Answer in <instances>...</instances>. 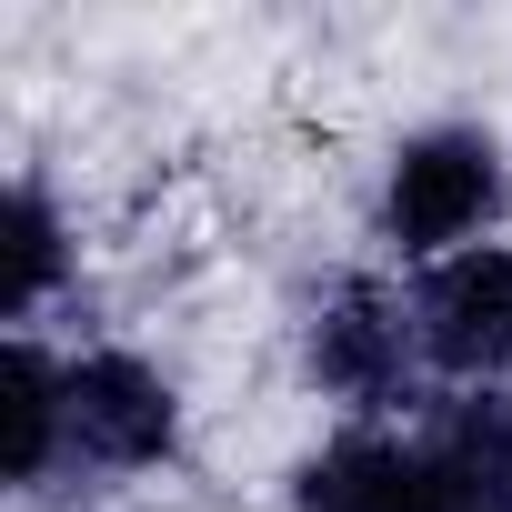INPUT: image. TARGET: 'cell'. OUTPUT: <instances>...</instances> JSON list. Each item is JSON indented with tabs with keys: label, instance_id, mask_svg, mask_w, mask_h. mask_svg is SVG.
Instances as JSON below:
<instances>
[{
	"label": "cell",
	"instance_id": "4",
	"mask_svg": "<svg viewBox=\"0 0 512 512\" xmlns=\"http://www.w3.org/2000/svg\"><path fill=\"white\" fill-rule=\"evenodd\" d=\"M171 432H181V402L151 362H131V352L71 362V452H91L111 472H141V462L171 452Z\"/></svg>",
	"mask_w": 512,
	"mask_h": 512
},
{
	"label": "cell",
	"instance_id": "8",
	"mask_svg": "<svg viewBox=\"0 0 512 512\" xmlns=\"http://www.w3.org/2000/svg\"><path fill=\"white\" fill-rule=\"evenodd\" d=\"M382 512H502V502H482L432 442L422 452H402V472H392V492H382Z\"/></svg>",
	"mask_w": 512,
	"mask_h": 512
},
{
	"label": "cell",
	"instance_id": "5",
	"mask_svg": "<svg viewBox=\"0 0 512 512\" xmlns=\"http://www.w3.org/2000/svg\"><path fill=\"white\" fill-rule=\"evenodd\" d=\"M0 392H11V402H0V412H11V452H0V462H11V482H41L51 452L71 442V372H51L31 342H11Z\"/></svg>",
	"mask_w": 512,
	"mask_h": 512
},
{
	"label": "cell",
	"instance_id": "3",
	"mask_svg": "<svg viewBox=\"0 0 512 512\" xmlns=\"http://www.w3.org/2000/svg\"><path fill=\"white\" fill-rule=\"evenodd\" d=\"M412 362H422V332H412V312H402L382 282H342V292L312 312V382L342 392L352 412L412 402Z\"/></svg>",
	"mask_w": 512,
	"mask_h": 512
},
{
	"label": "cell",
	"instance_id": "6",
	"mask_svg": "<svg viewBox=\"0 0 512 512\" xmlns=\"http://www.w3.org/2000/svg\"><path fill=\"white\" fill-rule=\"evenodd\" d=\"M392 472H402V452L372 442V432H352V442H332V452H312L292 472V512H382Z\"/></svg>",
	"mask_w": 512,
	"mask_h": 512
},
{
	"label": "cell",
	"instance_id": "7",
	"mask_svg": "<svg viewBox=\"0 0 512 512\" xmlns=\"http://www.w3.org/2000/svg\"><path fill=\"white\" fill-rule=\"evenodd\" d=\"M51 282H61V221H51L41 191H11V272H0V312L31 322Z\"/></svg>",
	"mask_w": 512,
	"mask_h": 512
},
{
	"label": "cell",
	"instance_id": "2",
	"mask_svg": "<svg viewBox=\"0 0 512 512\" xmlns=\"http://www.w3.org/2000/svg\"><path fill=\"white\" fill-rule=\"evenodd\" d=\"M412 332H422V362H442L462 382H492L512 362V251L472 241L452 262H432L422 292H412Z\"/></svg>",
	"mask_w": 512,
	"mask_h": 512
},
{
	"label": "cell",
	"instance_id": "1",
	"mask_svg": "<svg viewBox=\"0 0 512 512\" xmlns=\"http://www.w3.org/2000/svg\"><path fill=\"white\" fill-rule=\"evenodd\" d=\"M502 211V151L482 131H422L392 151V181H382V221L402 251H472V231Z\"/></svg>",
	"mask_w": 512,
	"mask_h": 512
}]
</instances>
